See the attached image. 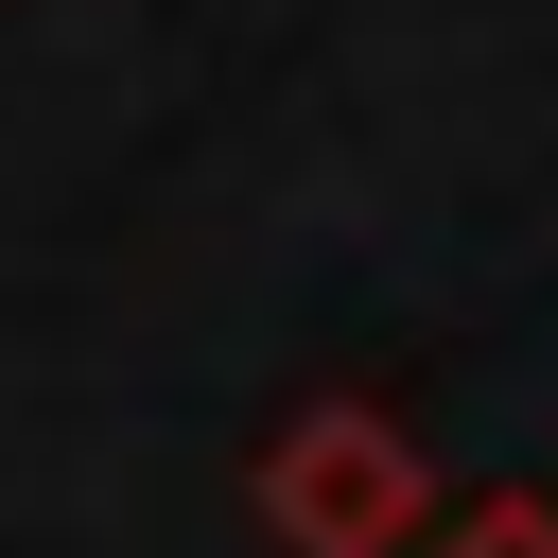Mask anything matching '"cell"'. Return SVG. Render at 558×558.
Listing matches in <instances>:
<instances>
[{
  "label": "cell",
  "mask_w": 558,
  "mask_h": 558,
  "mask_svg": "<svg viewBox=\"0 0 558 558\" xmlns=\"http://www.w3.org/2000/svg\"><path fill=\"white\" fill-rule=\"evenodd\" d=\"M418 558H558V488H471L418 523Z\"/></svg>",
  "instance_id": "7a4b0ae2"
},
{
  "label": "cell",
  "mask_w": 558,
  "mask_h": 558,
  "mask_svg": "<svg viewBox=\"0 0 558 558\" xmlns=\"http://www.w3.org/2000/svg\"><path fill=\"white\" fill-rule=\"evenodd\" d=\"M244 523H262L279 558H418V523H436V436H418L384 384H314V401L262 418Z\"/></svg>",
  "instance_id": "6da1fadb"
}]
</instances>
